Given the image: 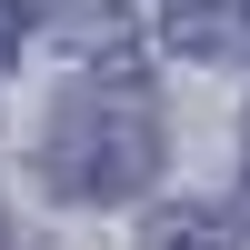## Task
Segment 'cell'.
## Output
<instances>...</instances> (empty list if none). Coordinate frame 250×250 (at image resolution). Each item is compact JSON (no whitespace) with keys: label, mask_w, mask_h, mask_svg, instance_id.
Returning <instances> with one entry per match:
<instances>
[{"label":"cell","mask_w":250,"mask_h":250,"mask_svg":"<svg viewBox=\"0 0 250 250\" xmlns=\"http://www.w3.org/2000/svg\"><path fill=\"white\" fill-rule=\"evenodd\" d=\"M150 250H240V230L220 210H170V220H150Z\"/></svg>","instance_id":"7a4b0ae2"},{"label":"cell","mask_w":250,"mask_h":250,"mask_svg":"<svg viewBox=\"0 0 250 250\" xmlns=\"http://www.w3.org/2000/svg\"><path fill=\"white\" fill-rule=\"evenodd\" d=\"M30 20H40V0H0V60L30 40Z\"/></svg>","instance_id":"3957f363"},{"label":"cell","mask_w":250,"mask_h":250,"mask_svg":"<svg viewBox=\"0 0 250 250\" xmlns=\"http://www.w3.org/2000/svg\"><path fill=\"white\" fill-rule=\"evenodd\" d=\"M40 180L60 200H130L160 180V110L140 80H80L40 130Z\"/></svg>","instance_id":"6da1fadb"}]
</instances>
